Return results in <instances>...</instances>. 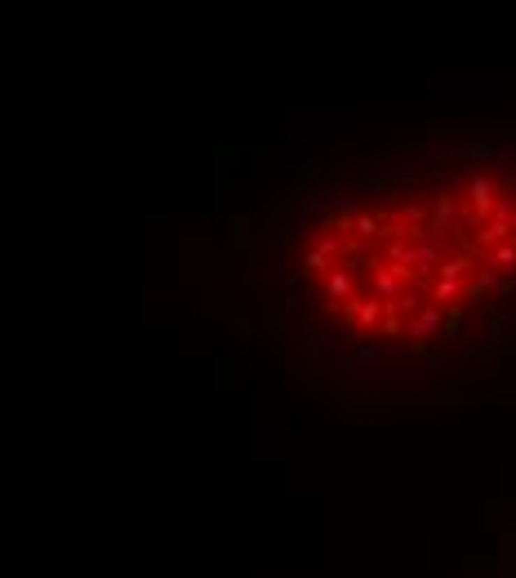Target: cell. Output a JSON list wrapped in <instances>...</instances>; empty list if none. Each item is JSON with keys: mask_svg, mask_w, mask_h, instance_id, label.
Returning <instances> with one entry per match:
<instances>
[{"mask_svg": "<svg viewBox=\"0 0 516 578\" xmlns=\"http://www.w3.org/2000/svg\"><path fill=\"white\" fill-rule=\"evenodd\" d=\"M405 339H414V343H436V339H445V307L427 303L418 316H410V320H405Z\"/></svg>", "mask_w": 516, "mask_h": 578, "instance_id": "3", "label": "cell"}, {"mask_svg": "<svg viewBox=\"0 0 516 578\" xmlns=\"http://www.w3.org/2000/svg\"><path fill=\"white\" fill-rule=\"evenodd\" d=\"M454 227H459V209H454V196H450V191H441V196H436V205H432L427 232H432V236H450Z\"/></svg>", "mask_w": 516, "mask_h": 578, "instance_id": "5", "label": "cell"}, {"mask_svg": "<svg viewBox=\"0 0 516 578\" xmlns=\"http://www.w3.org/2000/svg\"><path fill=\"white\" fill-rule=\"evenodd\" d=\"M467 223H489L494 218V205H499V187L489 183L485 174H476V178H467Z\"/></svg>", "mask_w": 516, "mask_h": 578, "instance_id": "1", "label": "cell"}, {"mask_svg": "<svg viewBox=\"0 0 516 578\" xmlns=\"http://www.w3.org/2000/svg\"><path fill=\"white\" fill-rule=\"evenodd\" d=\"M325 298H330L334 311H343V303H352V298H356V272L339 262V267L325 276Z\"/></svg>", "mask_w": 516, "mask_h": 578, "instance_id": "4", "label": "cell"}, {"mask_svg": "<svg viewBox=\"0 0 516 578\" xmlns=\"http://www.w3.org/2000/svg\"><path fill=\"white\" fill-rule=\"evenodd\" d=\"M339 262H334L330 254H320V249H303V258H298V272L303 276H330Z\"/></svg>", "mask_w": 516, "mask_h": 578, "instance_id": "8", "label": "cell"}, {"mask_svg": "<svg viewBox=\"0 0 516 578\" xmlns=\"http://www.w3.org/2000/svg\"><path fill=\"white\" fill-rule=\"evenodd\" d=\"M512 240H516V218H512Z\"/></svg>", "mask_w": 516, "mask_h": 578, "instance_id": "11", "label": "cell"}, {"mask_svg": "<svg viewBox=\"0 0 516 578\" xmlns=\"http://www.w3.org/2000/svg\"><path fill=\"white\" fill-rule=\"evenodd\" d=\"M352 236L356 240H374V236H388V227H383V218H374V214H361L352 227Z\"/></svg>", "mask_w": 516, "mask_h": 578, "instance_id": "10", "label": "cell"}, {"mask_svg": "<svg viewBox=\"0 0 516 578\" xmlns=\"http://www.w3.org/2000/svg\"><path fill=\"white\" fill-rule=\"evenodd\" d=\"M472 258L467 254H445V262L436 267V276H445V281H472Z\"/></svg>", "mask_w": 516, "mask_h": 578, "instance_id": "9", "label": "cell"}, {"mask_svg": "<svg viewBox=\"0 0 516 578\" xmlns=\"http://www.w3.org/2000/svg\"><path fill=\"white\" fill-rule=\"evenodd\" d=\"M485 267H494L499 276H516V240H503L485 254Z\"/></svg>", "mask_w": 516, "mask_h": 578, "instance_id": "6", "label": "cell"}, {"mask_svg": "<svg viewBox=\"0 0 516 578\" xmlns=\"http://www.w3.org/2000/svg\"><path fill=\"white\" fill-rule=\"evenodd\" d=\"M361 267L369 272V285H374V298H378V303H396V298L410 289L401 276H396V267H392L388 258H369V262H361Z\"/></svg>", "mask_w": 516, "mask_h": 578, "instance_id": "2", "label": "cell"}, {"mask_svg": "<svg viewBox=\"0 0 516 578\" xmlns=\"http://www.w3.org/2000/svg\"><path fill=\"white\" fill-rule=\"evenodd\" d=\"M454 298H467V281H445V276H436V281H432V303L445 307Z\"/></svg>", "mask_w": 516, "mask_h": 578, "instance_id": "7", "label": "cell"}]
</instances>
